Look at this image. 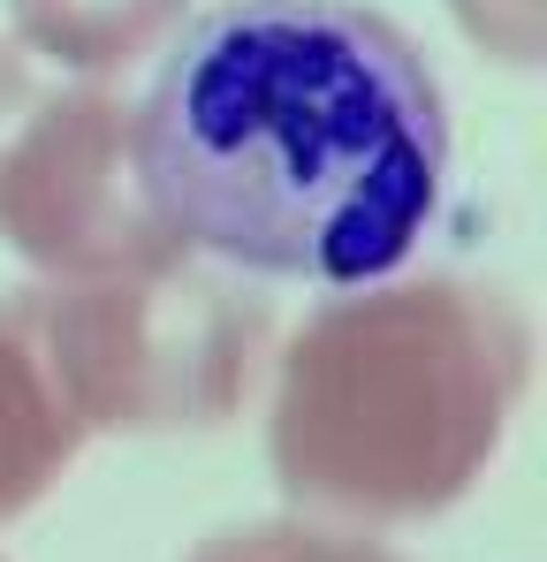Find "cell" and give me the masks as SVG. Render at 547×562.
<instances>
[{"label": "cell", "instance_id": "cell-1", "mask_svg": "<svg viewBox=\"0 0 547 562\" xmlns=\"http://www.w3.org/2000/svg\"><path fill=\"white\" fill-rule=\"evenodd\" d=\"M137 183L168 244L252 281L372 289L449 190V99L403 23L358 0H228L153 69Z\"/></svg>", "mask_w": 547, "mask_h": 562}, {"label": "cell", "instance_id": "cell-2", "mask_svg": "<svg viewBox=\"0 0 547 562\" xmlns=\"http://www.w3.org/2000/svg\"><path fill=\"white\" fill-rule=\"evenodd\" d=\"M533 387V319L471 274L327 296L274 358L267 457L281 494L343 532L464 502Z\"/></svg>", "mask_w": 547, "mask_h": 562}, {"label": "cell", "instance_id": "cell-3", "mask_svg": "<svg viewBox=\"0 0 547 562\" xmlns=\"http://www.w3.org/2000/svg\"><path fill=\"white\" fill-rule=\"evenodd\" d=\"M77 434H182L244 411L267 366L274 312L205 259H153L130 274L38 281L8 296Z\"/></svg>", "mask_w": 547, "mask_h": 562}, {"label": "cell", "instance_id": "cell-4", "mask_svg": "<svg viewBox=\"0 0 547 562\" xmlns=\"http://www.w3.org/2000/svg\"><path fill=\"white\" fill-rule=\"evenodd\" d=\"M0 244L38 281L176 259L137 183V122L114 77H77L0 38Z\"/></svg>", "mask_w": 547, "mask_h": 562}, {"label": "cell", "instance_id": "cell-5", "mask_svg": "<svg viewBox=\"0 0 547 562\" xmlns=\"http://www.w3.org/2000/svg\"><path fill=\"white\" fill-rule=\"evenodd\" d=\"M77 449H85L77 418L62 411L23 319L0 304V525L23 517L62 471L77 464Z\"/></svg>", "mask_w": 547, "mask_h": 562}, {"label": "cell", "instance_id": "cell-6", "mask_svg": "<svg viewBox=\"0 0 547 562\" xmlns=\"http://www.w3.org/2000/svg\"><path fill=\"white\" fill-rule=\"evenodd\" d=\"M190 0H8V38L54 69L122 77L182 23Z\"/></svg>", "mask_w": 547, "mask_h": 562}, {"label": "cell", "instance_id": "cell-7", "mask_svg": "<svg viewBox=\"0 0 547 562\" xmlns=\"http://www.w3.org/2000/svg\"><path fill=\"white\" fill-rule=\"evenodd\" d=\"M190 562H403L395 548L365 540V532H343V525H236V532H213Z\"/></svg>", "mask_w": 547, "mask_h": 562}, {"label": "cell", "instance_id": "cell-8", "mask_svg": "<svg viewBox=\"0 0 547 562\" xmlns=\"http://www.w3.org/2000/svg\"><path fill=\"white\" fill-rule=\"evenodd\" d=\"M449 15L479 54H494V61H510V69H540L547 0H449Z\"/></svg>", "mask_w": 547, "mask_h": 562}]
</instances>
